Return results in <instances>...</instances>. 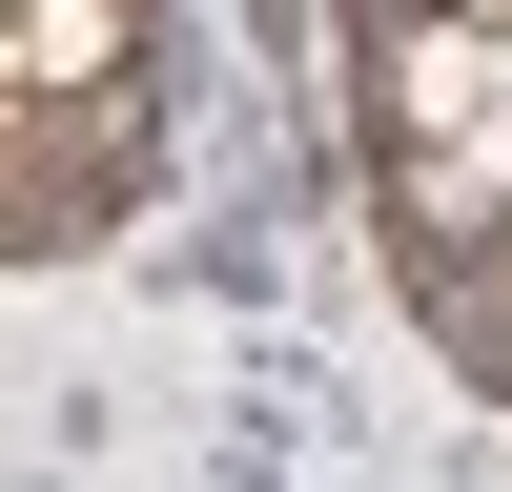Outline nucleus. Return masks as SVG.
I'll return each instance as SVG.
<instances>
[{
    "label": "nucleus",
    "instance_id": "4",
    "mask_svg": "<svg viewBox=\"0 0 512 492\" xmlns=\"http://www.w3.org/2000/svg\"><path fill=\"white\" fill-rule=\"evenodd\" d=\"M492 267H512V246H492Z\"/></svg>",
    "mask_w": 512,
    "mask_h": 492
},
{
    "label": "nucleus",
    "instance_id": "1",
    "mask_svg": "<svg viewBox=\"0 0 512 492\" xmlns=\"http://www.w3.org/2000/svg\"><path fill=\"white\" fill-rule=\"evenodd\" d=\"M512 82V21H472V0H431V21H390V144H472Z\"/></svg>",
    "mask_w": 512,
    "mask_h": 492
},
{
    "label": "nucleus",
    "instance_id": "3",
    "mask_svg": "<svg viewBox=\"0 0 512 492\" xmlns=\"http://www.w3.org/2000/svg\"><path fill=\"white\" fill-rule=\"evenodd\" d=\"M472 21H512V0H472Z\"/></svg>",
    "mask_w": 512,
    "mask_h": 492
},
{
    "label": "nucleus",
    "instance_id": "2",
    "mask_svg": "<svg viewBox=\"0 0 512 492\" xmlns=\"http://www.w3.org/2000/svg\"><path fill=\"white\" fill-rule=\"evenodd\" d=\"M0 82H21V103L123 82V0H0Z\"/></svg>",
    "mask_w": 512,
    "mask_h": 492
}]
</instances>
